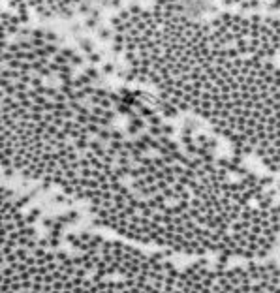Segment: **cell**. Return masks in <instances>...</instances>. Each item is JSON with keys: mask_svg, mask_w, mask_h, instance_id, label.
<instances>
[{"mask_svg": "<svg viewBox=\"0 0 280 293\" xmlns=\"http://www.w3.org/2000/svg\"><path fill=\"white\" fill-rule=\"evenodd\" d=\"M154 92L115 86L60 39L2 13V169L57 186L102 225L175 252L265 256L280 201Z\"/></svg>", "mask_w": 280, "mask_h": 293, "instance_id": "1", "label": "cell"}, {"mask_svg": "<svg viewBox=\"0 0 280 293\" xmlns=\"http://www.w3.org/2000/svg\"><path fill=\"white\" fill-rule=\"evenodd\" d=\"M113 41L135 81L280 175V21L156 0L122 11Z\"/></svg>", "mask_w": 280, "mask_h": 293, "instance_id": "2", "label": "cell"}, {"mask_svg": "<svg viewBox=\"0 0 280 293\" xmlns=\"http://www.w3.org/2000/svg\"><path fill=\"white\" fill-rule=\"evenodd\" d=\"M83 4V0H6L2 13L15 17L19 23H25L28 15L40 17H58L70 15Z\"/></svg>", "mask_w": 280, "mask_h": 293, "instance_id": "3", "label": "cell"}, {"mask_svg": "<svg viewBox=\"0 0 280 293\" xmlns=\"http://www.w3.org/2000/svg\"><path fill=\"white\" fill-rule=\"evenodd\" d=\"M177 276H179V274H177V272H175V274H173V282H171V286H173V284H175V280H177ZM169 291H171V290H169Z\"/></svg>", "mask_w": 280, "mask_h": 293, "instance_id": "4", "label": "cell"}]
</instances>
